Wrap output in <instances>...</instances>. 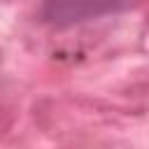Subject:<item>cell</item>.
I'll return each instance as SVG.
<instances>
[{
  "label": "cell",
  "mask_w": 149,
  "mask_h": 149,
  "mask_svg": "<svg viewBox=\"0 0 149 149\" xmlns=\"http://www.w3.org/2000/svg\"><path fill=\"white\" fill-rule=\"evenodd\" d=\"M121 5H109V2H49L42 7V16L54 23H74V21H86V19H98L102 14L116 12Z\"/></svg>",
  "instance_id": "6da1fadb"
}]
</instances>
